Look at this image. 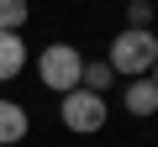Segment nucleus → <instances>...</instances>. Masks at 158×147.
Returning a JSON list of instances; mask_svg holds the SVG:
<instances>
[{
    "mask_svg": "<svg viewBox=\"0 0 158 147\" xmlns=\"http://www.w3.org/2000/svg\"><path fill=\"white\" fill-rule=\"evenodd\" d=\"M111 74H127V79H142V74L158 63V32L153 26H121L106 47Z\"/></svg>",
    "mask_w": 158,
    "mask_h": 147,
    "instance_id": "nucleus-1",
    "label": "nucleus"
},
{
    "mask_svg": "<svg viewBox=\"0 0 158 147\" xmlns=\"http://www.w3.org/2000/svg\"><path fill=\"white\" fill-rule=\"evenodd\" d=\"M79 74H85V53H79L74 42H48V47L37 53V79H42L53 95L79 89Z\"/></svg>",
    "mask_w": 158,
    "mask_h": 147,
    "instance_id": "nucleus-2",
    "label": "nucleus"
},
{
    "mask_svg": "<svg viewBox=\"0 0 158 147\" xmlns=\"http://www.w3.org/2000/svg\"><path fill=\"white\" fill-rule=\"evenodd\" d=\"M58 121L79 137H95L106 126V95H90V89H69L58 95Z\"/></svg>",
    "mask_w": 158,
    "mask_h": 147,
    "instance_id": "nucleus-3",
    "label": "nucleus"
},
{
    "mask_svg": "<svg viewBox=\"0 0 158 147\" xmlns=\"http://www.w3.org/2000/svg\"><path fill=\"white\" fill-rule=\"evenodd\" d=\"M27 131H32V116H27L16 100H0V147L27 142Z\"/></svg>",
    "mask_w": 158,
    "mask_h": 147,
    "instance_id": "nucleus-4",
    "label": "nucleus"
},
{
    "mask_svg": "<svg viewBox=\"0 0 158 147\" xmlns=\"http://www.w3.org/2000/svg\"><path fill=\"white\" fill-rule=\"evenodd\" d=\"M21 68H27V37L21 32H0V84L16 79Z\"/></svg>",
    "mask_w": 158,
    "mask_h": 147,
    "instance_id": "nucleus-5",
    "label": "nucleus"
},
{
    "mask_svg": "<svg viewBox=\"0 0 158 147\" xmlns=\"http://www.w3.org/2000/svg\"><path fill=\"white\" fill-rule=\"evenodd\" d=\"M121 105H127L132 116H158V84L148 79V74H142V79H132L127 95H121Z\"/></svg>",
    "mask_w": 158,
    "mask_h": 147,
    "instance_id": "nucleus-6",
    "label": "nucleus"
},
{
    "mask_svg": "<svg viewBox=\"0 0 158 147\" xmlns=\"http://www.w3.org/2000/svg\"><path fill=\"white\" fill-rule=\"evenodd\" d=\"M116 84V74H111V63L100 58V63H85V74H79V89H90V95H106Z\"/></svg>",
    "mask_w": 158,
    "mask_h": 147,
    "instance_id": "nucleus-7",
    "label": "nucleus"
},
{
    "mask_svg": "<svg viewBox=\"0 0 158 147\" xmlns=\"http://www.w3.org/2000/svg\"><path fill=\"white\" fill-rule=\"evenodd\" d=\"M32 21V0H0V32H21Z\"/></svg>",
    "mask_w": 158,
    "mask_h": 147,
    "instance_id": "nucleus-8",
    "label": "nucleus"
},
{
    "mask_svg": "<svg viewBox=\"0 0 158 147\" xmlns=\"http://www.w3.org/2000/svg\"><path fill=\"white\" fill-rule=\"evenodd\" d=\"M153 21V0H127V26H148Z\"/></svg>",
    "mask_w": 158,
    "mask_h": 147,
    "instance_id": "nucleus-9",
    "label": "nucleus"
},
{
    "mask_svg": "<svg viewBox=\"0 0 158 147\" xmlns=\"http://www.w3.org/2000/svg\"><path fill=\"white\" fill-rule=\"evenodd\" d=\"M148 79H153V84H158V63H153V68H148Z\"/></svg>",
    "mask_w": 158,
    "mask_h": 147,
    "instance_id": "nucleus-10",
    "label": "nucleus"
}]
</instances>
